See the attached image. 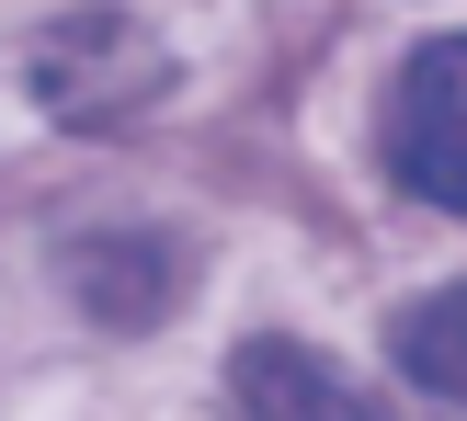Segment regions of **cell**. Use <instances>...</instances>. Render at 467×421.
Wrapping results in <instances>:
<instances>
[{"label": "cell", "instance_id": "cell-2", "mask_svg": "<svg viewBox=\"0 0 467 421\" xmlns=\"http://www.w3.org/2000/svg\"><path fill=\"white\" fill-rule=\"evenodd\" d=\"M228 387H240V421H388L331 354H308V342H285V331L251 342V354L228 365Z\"/></svg>", "mask_w": 467, "mask_h": 421}, {"label": "cell", "instance_id": "cell-3", "mask_svg": "<svg viewBox=\"0 0 467 421\" xmlns=\"http://www.w3.org/2000/svg\"><path fill=\"white\" fill-rule=\"evenodd\" d=\"M68 285L91 296V319H114V331H149V319L182 296V251H171V240H149V228H114V240H80V251H68Z\"/></svg>", "mask_w": 467, "mask_h": 421}, {"label": "cell", "instance_id": "cell-1", "mask_svg": "<svg viewBox=\"0 0 467 421\" xmlns=\"http://www.w3.org/2000/svg\"><path fill=\"white\" fill-rule=\"evenodd\" d=\"M388 159L422 205L467 217V35H433L388 91Z\"/></svg>", "mask_w": 467, "mask_h": 421}, {"label": "cell", "instance_id": "cell-4", "mask_svg": "<svg viewBox=\"0 0 467 421\" xmlns=\"http://www.w3.org/2000/svg\"><path fill=\"white\" fill-rule=\"evenodd\" d=\"M400 365H410V387H433V399L467 410V285L422 296V308L400 319Z\"/></svg>", "mask_w": 467, "mask_h": 421}]
</instances>
